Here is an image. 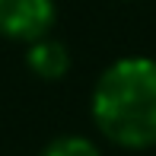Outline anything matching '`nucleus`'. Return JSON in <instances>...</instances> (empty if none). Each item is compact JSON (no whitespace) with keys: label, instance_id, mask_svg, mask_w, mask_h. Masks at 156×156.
Instances as JSON below:
<instances>
[{"label":"nucleus","instance_id":"nucleus-3","mask_svg":"<svg viewBox=\"0 0 156 156\" xmlns=\"http://www.w3.org/2000/svg\"><path fill=\"white\" fill-rule=\"evenodd\" d=\"M26 64H29V70L38 80H64V76L70 73V48L64 45L61 38H54V35H45V38L32 41L29 51H26Z\"/></svg>","mask_w":156,"mask_h":156},{"label":"nucleus","instance_id":"nucleus-2","mask_svg":"<svg viewBox=\"0 0 156 156\" xmlns=\"http://www.w3.org/2000/svg\"><path fill=\"white\" fill-rule=\"evenodd\" d=\"M58 23L54 0H0V35L10 41H32L51 35Z\"/></svg>","mask_w":156,"mask_h":156},{"label":"nucleus","instance_id":"nucleus-1","mask_svg":"<svg viewBox=\"0 0 156 156\" xmlns=\"http://www.w3.org/2000/svg\"><path fill=\"white\" fill-rule=\"evenodd\" d=\"M93 124L121 150L156 147V58L127 54L99 73L89 96Z\"/></svg>","mask_w":156,"mask_h":156},{"label":"nucleus","instance_id":"nucleus-4","mask_svg":"<svg viewBox=\"0 0 156 156\" xmlns=\"http://www.w3.org/2000/svg\"><path fill=\"white\" fill-rule=\"evenodd\" d=\"M38 156H102V153H99V147L89 137H83V134H61V137L48 140L45 150Z\"/></svg>","mask_w":156,"mask_h":156}]
</instances>
